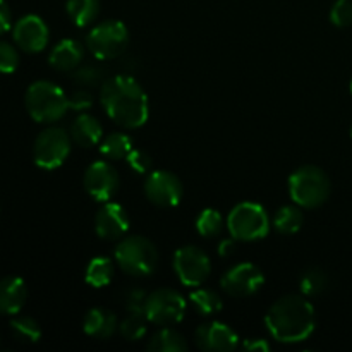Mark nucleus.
<instances>
[{"mask_svg":"<svg viewBox=\"0 0 352 352\" xmlns=\"http://www.w3.org/2000/svg\"><path fill=\"white\" fill-rule=\"evenodd\" d=\"M100 102L107 116L126 129L144 126L150 116L148 96L133 76H113L102 85Z\"/></svg>","mask_w":352,"mask_h":352,"instance_id":"f257e3e1","label":"nucleus"},{"mask_svg":"<svg viewBox=\"0 0 352 352\" xmlns=\"http://www.w3.org/2000/svg\"><path fill=\"white\" fill-rule=\"evenodd\" d=\"M265 323L275 340L282 344H298L308 339L316 325L311 302L301 296H284L268 309Z\"/></svg>","mask_w":352,"mask_h":352,"instance_id":"f03ea898","label":"nucleus"},{"mask_svg":"<svg viewBox=\"0 0 352 352\" xmlns=\"http://www.w3.org/2000/svg\"><path fill=\"white\" fill-rule=\"evenodd\" d=\"M26 109L36 122H57L67 113L69 96L54 82L36 81L26 91Z\"/></svg>","mask_w":352,"mask_h":352,"instance_id":"7ed1b4c3","label":"nucleus"},{"mask_svg":"<svg viewBox=\"0 0 352 352\" xmlns=\"http://www.w3.org/2000/svg\"><path fill=\"white\" fill-rule=\"evenodd\" d=\"M330 179L315 165L298 168L289 179V192L292 201L302 208H318L330 196Z\"/></svg>","mask_w":352,"mask_h":352,"instance_id":"20e7f679","label":"nucleus"},{"mask_svg":"<svg viewBox=\"0 0 352 352\" xmlns=\"http://www.w3.org/2000/svg\"><path fill=\"white\" fill-rule=\"evenodd\" d=\"M117 265L133 277L151 275L158 263V251L150 239L143 236H131L116 246Z\"/></svg>","mask_w":352,"mask_h":352,"instance_id":"39448f33","label":"nucleus"},{"mask_svg":"<svg viewBox=\"0 0 352 352\" xmlns=\"http://www.w3.org/2000/svg\"><path fill=\"white\" fill-rule=\"evenodd\" d=\"M227 229L236 241H258L270 232V217L261 205L243 201L230 210Z\"/></svg>","mask_w":352,"mask_h":352,"instance_id":"423d86ee","label":"nucleus"},{"mask_svg":"<svg viewBox=\"0 0 352 352\" xmlns=\"http://www.w3.org/2000/svg\"><path fill=\"white\" fill-rule=\"evenodd\" d=\"M129 45V31L122 21H105L93 28L86 36V47L100 60L120 57Z\"/></svg>","mask_w":352,"mask_h":352,"instance_id":"0eeeda50","label":"nucleus"},{"mask_svg":"<svg viewBox=\"0 0 352 352\" xmlns=\"http://www.w3.org/2000/svg\"><path fill=\"white\" fill-rule=\"evenodd\" d=\"M71 134L62 127H48L34 141V164L45 170H54L67 160L71 153Z\"/></svg>","mask_w":352,"mask_h":352,"instance_id":"6e6552de","label":"nucleus"},{"mask_svg":"<svg viewBox=\"0 0 352 352\" xmlns=\"http://www.w3.org/2000/svg\"><path fill=\"white\" fill-rule=\"evenodd\" d=\"M144 315L158 327L175 325L186 315V299L174 289H157L148 294Z\"/></svg>","mask_w":352,"mask_h":352,"instance_id":"1a4fd4ad","label":"nucleus"},{"mask_svg":"<svg viewBox=\"0 0 352 352\" xmlns=\"http://www.w3.org/2000/svg\"><path fill=\"white\" fill-rule=\"evenodd\" d=\"M174 270L182 284L188 287H199L212 274V261L199 248L184 246L175 251Z\"/></svg>","mask_w":352,"mask_h":352,"instance_id":"9d476101","label":"nucleus"},{"mask_svg":"<svg viewBox=\"0 0 352 352\" xmlns=\"http://www.w3.org/2000/svg\"><path fill=\"white\" fill-rule=\"evenodd\" d=\"M144 195L153 205L172 208L181 203L184 188L177 175L168 170H153L144 182Z\"/></svg>","mask_w":352,"mask_h":352,"instance_id":"9b49d317","label":"nucleus"},{"mask_svg":"<svg viewBox=\"0 0 352 352\" xmlns=\"http://www.w3.org/2000/svg\"><path fill=\"white\" fill-rule=\"evenodd\" d=\"M265 275L254 263H239L230 268L220 280L223 291L234 298H248L263 287Z\"/></svg>","mask_w":352,"mask_h":352,"instance_id":"f8f14e48","label":"nucleus"},{"mask_svg":"<svg viewBox=\"0 0 352 352\" xmlns=\"http://www.w3.org/2000/svg\"><path fill=\"white\" fill-rule=\"evenodd\" d=\"M120 179L109 162H95L85 172V189L95 201L107 203L119 191Z\"/></svg>","mask_w":352,"mask_h":352,"instance_id":"ddd939ff","label":"nucleus"},{"mask_svg":"<svg viewBox=\"0 0 352 352\" xmlns=\"http://www.w3.org/2000/svg\"><path fill=\"white\" fill-rule=\"evenodd\" d=\"M195 342L201 351L229 352L237 349L239 336L236 333V330L227 327L226 323L212 322L203 323L196 329Z\"/></svg>","mask_w":352,"mask_h":352,"instance_id":"4468645a","label":"nucleus"},{"mask_svg":"<svg viewBox=\"0 0 352 352\" xmlns=\"http://www.w3.org/2000/svg\"><path fill=\"white\" fill-rule=\"evenodd\" d=\"M48 28L41 17L24 16L14 26V41L21 50L28 52V54H38V52L45 50L48 45Z\"/></svg>","mask_w":352,"mask_h":352,"instance_id":"2eb2a0df","label":"nucleus"},{"mask_svg":"<svg viewBox=\"0 0 352 352\" xmlns=\"http://www.w3.org/2000/svg\"><path fill=\"white\" fill-rule=\"evenodd\" d=\"M129 215L126 208L117 203L107 201L95 217V230L102 239L113 241L129 230Z\"/></svg>","mask_w":352,"mask_h":352,"instance_id":"dca6fc26","label":"nucleus"},{"mask_svg":"<svg viewBox=\"0 0 352 352\" xmlns=\"http://www.w3.org/2000/svg\"><path fill=\"white\" fill-rule=\"evenodd\" d=\"M85 57V47L78 40H62L58 41L50 52V65L60 72H71L81 65Z\"/></svg>","mask_w":352,"mask_h":352,"instance_id":"f3484780","label":"nucleus"},{"mask_svg":"<svg viewBox=\"0 0 352 352\" xmlns=\"http://www.w3.org/2000/svg\"><path fill=\"white\" fill-rule=\"evenodd\" d=\"M28 289L23 278L6 277L0 280V313L17 315L26 305Z\"/></svg>","mask_w":352,"mask_h":352,"instance_id":"a211bd4d","label":"nucleus"},{"mask_svg":"<svg viewBox=\"0 0 352 352\" xmlns=\"http://www.w3.org/2000/svg\"><path fill=\"white\" fill-rule=\"evenodd\" d=\"M82 329L93 339H110L119 330V320L110 309L93 308L82 320Z\"/></svg>","mask_w":352,"mask_h":352,"instance_id":"6ab92c4d","label":"nucleus"},{"mask_svg":"<svg viewBox=\"0 0 352 352\" xmlns=\"http://www.w3.org/2000/svg\"><path fill=\"white\" fill-rule=\"evenodd\" d=\"M71 138L74 143L79 146H95V144L102 143L103 140V126L96 117L89 116V113H82L76 117L74 122L71 124Z\"/></svg>","mask_w":352,"mask_h":352,"instance_id":"aec40b11","label":"nucleus"},{"mask_svg":"<svg viewBox=\"0 0 352 352\" xmlns=\"http://www.w3.org/2000/svg\"><path fill=\"white\" fill-rule=\"evenodd\" d=\"M69 17L78 28H86L95 23L100 14V0H67Z\"/></svg>","mask_w":352,"mask_h":352,"instance_id":"412c9836","label":"nucleus"},{"mask_svg":"<svg viewBox=\"0 0 352 352\" xmlns=\"http://www.w3.org/2000/svg\"><path fill=\"white\" fill-rule=\"evenodd\" d=\"M113 272H116L113 270V261L110 260V258L98 256V258H93V260L88 263L85 278L91 287L102 289V287H107V285L112 282Z\"/></svg>","mask_w":352,"mask_h":352,"instance_id":"4be33fe9","label":"nucleus"},{"mask_svg":"<svg viewBox=\"0 0 352 352\" xmlns=\"http://www.w3.org/2000/svg\"><path fill=\"white\" fill-rule=\"evenodd\" d=\"M188 340L181 333L167 329V327L158 333H155L150 342H148V351L153 352H182L188 351Z\"/></svg>","mask_w":352,"mask_h":352,"instance_id":"5701e85b","label":"nucleus"},{"mask_svg":"<svg viewBox=\"0 0 352 352\" xmlns=\"http://www.w3.org/2000/svg\"><path fill=\"white\" fill-rule=\"evenodd\" d=\"M133 140L124 133H112L100 143V153L110 160H122L133 151Z\"/></svg>","mask_w":352,"mask_h":352,"instance_id":"b1692460","label":"nucleus"},{"mask_svg":"<svg viewBox=\"0 0 352 352\" xmlns=\"http://www.w3.org/2000/svg\"><path fill=\"white\" fill-rule=\"evenodd\" d=\"M302 212L298 206L285 205L282 208H278V212L274 217V227L277 232L285 234V236H291V234L299 232V229L302 227Z\"/></svg>","mask_w":352,"mask_h":352,"instance_id":"393cba45","label":"nucleus"},{"mask_svg":"<svg viewBox=\"0 0 352 352\" xmlns=\"http://www.w3.org/2000/svg\"><path fill=\"white\" fill-rule=\"evenodd\" d=\"M227 222H223L222 213L215 208H206L199 213V217L196 219V229L201 237L206 239H213V237H219L222 234L223 226Z\"/></svg>","mask_w":352,"mask_h":352,"instance_id":"a878e982","label":"nucleus"},{"mask_svg":"<svg viewBox=\"0 0 352 352\" xmlns=\"http://www.w3.org/2000/svg\"><path fill=\"white\" fill-rule=\"evenodd\" d=\"M10 332L16 337V340L23 344H34L40 340L41 329L36 323V320L30 316H17L10 322Z\"/></svg>","mask_w":352,"mask_h":352,"instance_id":"bb28decb","label":"nucleus"},{"mask_svg":"<svg viewBox=\"0 0 352 352\" xmlns=\"http://www.w3.org/2000/svg\"><path fill=\"white\" fill-rule=\"evenodd\" d=\"M189 298H191L192 306L198 309V313L206 316L215 315L223 306L222 298L215 291H212V289H196V291L191 292Z\"/></svg>","mask_w":352,"mask_h":352,"instance_id":"cd10ccee","label":"nucleus"},{"mask_svg":"<svg viewBox=\"0 0 352 352\" xmlns=\"http://www.w3.org/2000/svg\"><path fill=\"white\" fill-rule=\"evenodd\" d=\"M146 315L144 313H129L122 322L119 323L120 336L126 340H141L146 336Z\"/></svg>","mask_w":352,"mask_h":352,"instance_id":"c85d7f7f","label":"nucleus"},{"mask_svg":"<svg viewBox=\"0 0 352 352\" xmlns=\"http://www.w3.org/2000/svg\"><path fill=\"white\" fill-rule=\"evenodd\" d=\"M299 287H301V292L305 296H318L329 287V277H327L322 268H308L301 275Z\"/></svg>","mask_w":352,"mask_h":352,"instance_id":"c756f323","label":"nucleus"},{"mask_svg":"<svg viewBox=\"0 0 352 352\" xmlns=\"http://www.w3.org/2000/svg\"><path fill=\"white\" fill-rule=\"evenodd\" d=\"M72 81L76 82L81 88H96V86H102L103 82L107 81L105 79V72L100 65H79L78 69L72 74Z\"/></svg>","mask_w":352,"mask_h":352,"instance_id":"7c9ffc66","label":"nucleus"},{"mask_svg":"<svg viewBox=\"0 0 352 352\" xmlns=\"http://www.w3.org/2000/svg\"><path fill=\"white\" fill-rule=\"evenodd\" d=\"M330 21L337 28H347L352 24V2L351 0H337L330 10Z\"/></svg>","mask_w":352,"mask_h":352,"instance_id":"2f4dec72","label":"nucleus"},{"mask_svg":"<svg viewBox=\"0 0 352 352\" xmlns=\"http://www.w3.org/2000/svg\"><path fill=\"white\" fill-rule=\"evenodd\" d=\"M19 65V54L16 48L7 41H0V72L10 74Z\"/></svg>","mask_w":352,"mask_h":352,"instance_id":"473e14b6","label":"nucleus"},{"mask_svg":"<svg viewBox=\"0 0 352 352\" xmlns=\"http://www.w3.org/2000/svg\"><path fill=\"white\" fill-rule=\"evenodd\" d=\"M146 299L148 294L143 289L133 287L129 291H126V294H124V306H126V309L129 313H144Z\"/></svg>","mask_w":352,"mask_h":352,"instance_id":"72a5a7b5","label":"nucleus"},{"mask_svg":"<svg viewBox=\"0 0 352 352\" xmlns=\"http://www.w3.org/2000/svg\"><path fill=\"white\" fill-rule=\"evenodd\" d=\"M127 164L138 174H148L151 172V167H153V160H151L150 155L143 150H133L129 155H127Z\"/></svg>","mask_w":352,"mask_h":352,"instance_id":"f704fd0d","label":"nucleus"},{"mask_svg":"<svg viewBox=\"0 0 352 352\" xmlns=\"http://www.w3.org/2000/svg\"><path fill=\"white\" fill-rule=\"evenodd\" d=\"M95 96L88 88L76 89L72 95H69V110H76V112H85V110L91 109Z\"/></svg>","mask_w":352,"mask_h":352,"instance_id":"c9c22d12","label":"nucleus"},{"mask_svg":"<svg viewBox=\"0 0 352 352\" xmlns=\"http://www.w3.org/2000/svg\"><path fill=\"white\" fill-rule=\"evenodd\" d=\"M243 349L251 352H267L270 351V344L265 339H250L243 344Z\"/></svg>","mask_w":352,"mask_h":352,"instance_id":"e433bc0d","label":"nucleus"},{"mask_svg":"<svg viewBox=\"0 0 352 352\" xmlns=\"http://www.w3.org/2000/svg\"><path fill=\"white\" fill-rule=\"evenodd\" d=\"M10 28V10L3 0H0V34L6 33Z\"/></svg>","mask_w":352,"mask_h":352,"instance_id":"4c0bfd02","label":"nucleus"},{"mask_svg":"<svg viewBox=\"0 0 352 352\" xmlns=\"http://www.w3.org/2000/svg\"><path fill=\"white\" fill-rule=\"evenodd\" d=\"M234 248H236V239H234V237L232 239H223L222 243L219 244V254L223 258L229 256L234 251Z\"/></svg>","mask_w":352,"mask_h":352,"instance_id":"58836bf2","label":"nucleus"},{"mask_svg":"<svg viewBox=\"0 0 352 352\" xmlns=\"http://www.w3.org/2000/svg\"><path fill=\"white\" fill-rule=\"evenodd\" d=\"M351 91H352V81H351Z\"/></svg>","mask_w":352,"mask_h":352,"instance_id":"ea45409f","label":"nucleus"},{"mask_svg":"<svg viewBox=\"0 0 352 352\" xmlns=\"http://www.w3.org/2000/svg\"><path fill=\"white\" fill-rule=\"evenodd\" d=\"M351 134H352V127H351Z\"/></svg>","mask_w":352,"mask_h":352,"instance_id":"a19ab883","label":"nucleus"}]
</instances>
